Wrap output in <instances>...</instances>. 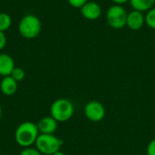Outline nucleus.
<instances>
[{
  "label": "nucleus",
  "instance_id": "nucleus-16",
  "mask_svg": "<svg viewBox=\"0 0 155 155\" xmlns=\"http://www.w3.org/2000/svg\"><path fill=\"white\" fill-rule=\"evenodd\" d=\"M19 155H42L41 153L35 147H28V148H24Z\"/></svg>",
  "mask_w": 155,
  "mask_h": 155
},
{
  "label": "nucleus",
  "instance_id": "nucleus-12",
  "mask_svg": "<svg viewBox=\"0 0 155 155\" xmlns=\"http://www.w3.org/2000/svg\"><path fill=\"white\" fill-rule=\"evenodd\" d=\"M134 10L140 12H148L155 5V0H130L129 1Z\"/></svg>",
  "mask_w": 155,
  "mask_h": 155
},
{
  "label": "nucleus",
  "instance_id": "nucleus-9",
  "mask_svg": "<svg viewBox=\"0 0 155 155\" xmlns=\"http://www.w3.org/2000/svg\"><path fill=\"white\" fill-rule=\"evenodd\" d=\"M145 23V16L143 15L142 12L137 10H133L127 15L126 25L131 30H139L141 29Z\"/></svg>",
  "mask_w": 155,
  "mask_h": 155
},
{
  "label": "nucleus",
  "instance_id": "nucleus-23",
  "mask_svg": "<svg viewBox=\"0 0 155 155\" xmlns=\"http://www.w3.org/2000/svg\"><path fill=\"white\" fill-rule=\"evenodd\" d=\"M139 155H147V154H139Z\"/></svg>",
  "mask_w": 155,
  "mask_h": 155
},
{
  "label": "nucleus",
  "instance_id": "nucleus-3",
  "mask_svg": "<svg viewBox=\"0 0 155 155\" xmlns=\"http://www.w3.org/2000/svg\"><path fill=\"white\" fill-rule=\"evenodd\" d=\"M64 142L62 139L56 137L54 134H40L35 143V148L42 155H53L61 151Z\"/></svg>",
  "mask_w": 155,
  "mask_h": 155
},
{
  "label": "nucleus",
  "instance_id": "nucleus-21",
  "mask_svg": "<svg viewBox=\"0 0 155 155\" xmlns=\"http://www.w3.org/2000/svg\"><path fill=\"white\" fill-rule=\"evenodd\" d=\"M53 155H65V154H64V153H63L62 151H59V152H57V153H54Z\"/></svg>",
  "mask_w": 155,
  "mask_h": 155
},
{
  "label": "nucleus",
  "instance_id": "nucleus-14",
  "mask_svg": "<svg viewBox=\"0 0 155 155\" xmlns=\"http://www.w3.org/2000/svg\"><path fill=\"white\" fill-rule=\"evenodd\" d=\"M145 23L150 28L155 29V7H153L147 12L145 15Z\"/></svg>",
  "mask_w": 155,
  "mask_h": 155
},
{
  "label": "nucleus",
  "instance_id": "nucleus-11",
  "mask_svg": "<svg viewBox=\"0 0 155 155\" xmlns=\"http://www.w3.org/2000/svg\"><path fill=\"white\" fill-rule=\"evenodd\" d=\"M15 62L11 55L0 54V75L3 77L9 76L15 68Z\"/></svg>",
  "mask_w": 155,
  "mask_h": 155
},
{
  "label": "nucleus",
  "instance_id": "nucleus-22",
  "mask_svg": "<svg viewBox=\"0 0 155 155\" xmlns=\"http://www.w3.org/2000/svg\"><path fill=\"white\" fill-rule=\"evenodd\" d=\"M1 116H2V107H1V104H0V119H1Z\"/></svg>",
  "mask_w": 155,
  "mask_h": 155
},
{
  "label": "nucleus",
  "instance_id": "nucleus-5",
  "mask_svg": "<svg viewBox=\"0 0 155 155\" xmlns=\"http://www.w3.org/2000/svg\"><path fill=\"white\" fill-rule=\"evenodd\" d=\"M128 13L119 5H114L109 7L106 13V20L108 25L114 29H121L126 25Z\"/></svg>",
  "mask_w": 155,
  "mask_h": 155
},
{
  "label": "nucleus",
  "instance_id": "nucleus-2",
  "mask_svg": "<svg viewBox=\"0 0 155 155\" xmlns=\"http://www.w3.org/2000/svg\"><path fill=\"white\" fill-rule=\"evenodd\" d=\"M74 113L73 103L65 98L56 99L50 107V115L58 123L69 121Z\"/></svg>",
  "mask_w": 155,
  "mask_h": 155
},
{
  "label": "nucleus",
  "instance_id": "nucleus-15",
  "mask_svg": "<svg viewBox=\"0 0 155 155\" xmlns=\"http://www.w3.org/2000/svg\"><path fill=\"white\" fill-rule=\"evenodd\" d=\"M10 76L13 77L18 83V82H21V81L24 80V78L25 76V73L21 67H15L14 70L12 71Z\"/></svg>",
  "mask_w": 155,
  "mask_h": 155
},
{
  "label": "nucleus",
  "instance_id": "nucleus-10",
  "mask_svg": "<svg viewBox=\"0 0 155 155\" xmlns=\"http://www.w3.org/2000/svg\"><path fill=\"white\" fill-rule=\"evenodd\" d=\"M18 88V83L10 75L3 77L0 82V91L5 96H11L15 94Z\"/></svg>",
  "mask_w": 155,
  "mask_h": 155
},
{
  "label": "nucleus",
  "instance_id": "nucleus-20",
  "mask_svg": "<svg viewBox=\"0 0 155 155\" xmlns=\"http://www.w3.org/2000/svg\"><path fill=\"white\" fill-rule=\"evenodd\" d=\"M115 5H124V4H125V3H127V2H129L130 0H112Z\"/></svg>",
  "mask_w": 155,
  "mask_h": 155
},
{
  "label": "nucleus",
  "instance_id": "nucleus-13",
  "mask_svg": "<svg viewBox=\"0 0 155 155\" xmlns=\"http://www.w3.org/2000/svg\"><path fill=\"white\" fill-rule=\"evenodd\" d=\"M12 24L11 16L6 13H0V31L5 32L9 29Z\"/></svg>",
  "mask_w": 155,
  "mask_h": 155
},
{
  "label": "nucleus",
  "instance_id": "nucleus-4",
  "mask_svg": "<svg viewBox=\"0 0 155 155\" xmlns=\"http://www.w3.org/2000/svg\"><path fill=\"white\" fill-rule=\"evenodd\" d=\"M42 24L39 18L34 15H25L18 25L20 35L26 39L35 38L41 32Z\"/></svg>",
  "mask_w": 155,
  "mask_h": 155
},
{
  "label": "nucleus",
  "instance_id": "nucleus-17",
  "mask_svg": "<svg viewBox=\"0 0 155 155\" xmlns=\"http://www.w3.org/2000/svg\"><path fill=\"white\" fill-rule=\"evenodd\" d=\"M68 3L75 8H81L84 4L88 2V0H67Z\"/></svg>",
  "mask_w": 155,
  "mask_h": 155
},
{
  "label": "nucleus",
  "instance_id": "nucleus-7",
  "mask_svg": "<svg viewBox=\"0 0 155 155\" xmlns=\"http://www.w3.org/2000/svg\"><path fill=\"white\" fill-rule=\"evenodd\" d=\"M82 15L88 20H96L101 16L102 8L95 2H87L81 8Z\"/></svg>",
  "mask_w": 155,
  "mask_h": 155
},
{
  "label": "nucleus",
  "instance_id": "nucleus-19",
  "mask_svg": "<svg viewBox=\"0 0 155 155\" xmlns=\"http://www.w3.org/2000/svg\"><path fill=\"white\" fill-rule=\"evenodd\" d=\"M6 45V36L5 35L4 32L0 31V50L4 49Z\"/></svg>",
  "mask_w": 155,
  "mask_h": 155
},
{
  "label": "nucleus",
  "instance_id": "nucleus-6",
  "mask_svg": "<svg viewBox=\"0 0 155 155\" xmlns=\"http://www.w3.org/2000/svg\"><path fill=\"white\" fill-rule=\"evenodd\" d=\"M84 115L91 122H101L105 116V108L98 101H90L84 106Z\"/></svg>",
  "mask_w": 155,
  "mask_h": 155
},
{
  "label": "nucleus",
  "instance_id": "nucleus-1",
  "mask_svg": "<svg viewBox=\"0 0 155 155\" xmlns=\"http://www.w3.org/2000/svg\"><path fill=\"white\" fill-rule=\"evenodd\" d=\"M40 133L37 124L33 122H24L20 124L15 132V143L22 148L32 147L35 142Z\"/></svg>",
  "mask_w": 155,
  "mask_h": 155
},
{
  "label": "nucleus",
  "instance_id": "nucleus-8",
  "mask_svg": "<svg viewBox=\"0 0 155 155\" xmlns=\"http://www.w3.org/2000/svg\"><path fill=\"white\" fill-rule=\"evenodd\" d=\"M36 124L39 133L45 134H54L58 127V122H56L51 115L43 117Z\"/></svg>",
  "mask_w": 155,
  "mask_h": 155
},
{
  "label": "nucleus",
  "instance_id": "nucleus-18",
  "mask_svg": "<svg viewBox=\"0 0 155 155\" xmlns=\"http://www.w3.org/2000/svg\"><path fill=\"white\" fill-rule=\"evenodd\" d=\"M146 154L147 155H155V139L152 140L148 146H147V150H146Z\"/></svg>",
  "mask_w": 155,
  "mask_h": 155
}]
</instances>
